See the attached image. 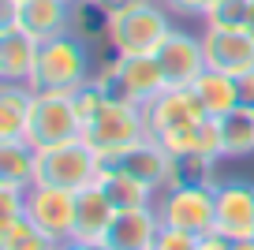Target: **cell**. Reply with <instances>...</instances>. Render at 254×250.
Returning a JSON list of instances; mask_svg holds the SVG:
<instances>
[{
  "mask_svg": "<svg viewBox=\"0 0 254 250\" xmlns=\"http://www.w3.org/2000/svg\"><path fill=\"white\" fill-rule=\"evenodd\" d=\"M11 4H19V0H4V8H11Z\"/></svg>",
  "mask_w": 254,
  "mask_h": 250,
  "instance_id": "obj_35",
  "label": "cell"
},
{
  "mask_svg": "<svg viewBox=\"0 0 254 250\" xmlns=\"http://www.w3.org/2000/svg\"><path fill=\"white\" fill-rule=\"evenodd\" d=\"M97 187L109 194V202L116 205V209H135V205H153V198H157V190H150L142 180H135V176H127L124 168H116V164L105 161L101 176H97Z\"/></svg>",
  "mask_w": 254,
  "mask_h": 250,
  "instance_id": "obj_20",
  "label": "cell"
},
{
  "mask_svg": "<svg viewBox=\"0 0 254 250\" xmlns=\"http://www.w3.org/2000/svg\"><path fill=\"white\" fill-rule=\"evenodd\" d=\"M239 101L254 105V67L247 71V75H239Z\"/></svg>",
  "mask_w": 254,
  "mask_h": 250,
  "instance_id": "obj_30",
  "label": "cell"
},
{
  "mask_svg": "<svg viewBox=\"0 0 254 250\" xmlns=\"http://www.w3.org/2000/svg\"><path fill=\"white\" fill-rule=\"evenodd\" d=\"M247 109H251V116H254V105H247Z\"/></svg>",
  "mask_w": 254,
  "mask_h": 250,
  "instance_id": "obj_36",
  "label": "cell"
},
{
  "mask_svg": "<svg viewBox=\"0 0 254 250\" xmlns=\"http://www.w3.org/2000/svg\"><path fill=\"white\" fill-rule=\"evenodd\" d=\"M38 90L30 82H4L0 86V138H23L34 116Z\"/></svg>",
  "mask_w": 254,
  "mask_h": 250,
  "instance_id": "obj_18",
  "label": "cell"
},
{
  "mask_svg": "<svg viewBox=\"0 0 254 250\" xmlns=\"http://www.w3.org/2000/svg\"><path fill=\"white\" fill-rule=\"evenodd\" d=\"M90 78H94V63L79 34H60L38 45V63L30 75V86L38 94H75Z\"/></svg>",
  "mask_w": 254,
  "mask_h": 250,
  "instance_id": "obj_1",
  "label": "cell"
},
{
  "mask_svg": "<svg viewBox=\"0 0 254 250\" xmlns=\"http://www.w3.org/2000/svg\"><path fill=\"white\" fill-rule=\"evenodd\" d=\"M23 138L34 149H49V146H64L71 138H82V120L75 112L71 94H38L30 127H26Z\"/></svg>",
  "mask_w": 254,
  "mask_h": 250,
  "instance_id": "obj_7",
  "label": "cell"
},
{
  "mask_svg": "<svg viewBox=\"0 0 254 250\" xmlns=\"http://www.w3.org/2000/svg\"><path fill=\"white\" fill-rule=\"evenodd\" d=\"M94 82H101L112 97L135 105H150L157 94H165V71H161L157 56H116L109 53V60L94 71Z\"/></svg>",
  "mask_w": 254,
  "mask_h": 250,
  "instance_id": "obj_4",
  "label": "cell"
},
{
  "mask_svg": "<svg viewBox=\"0 0 254 250\" xmlns=\"http://www.w3.org/2000/svg\"><path fill=\"white\" fill-rule=\"evenodd\" d=\"M0 250H64V243L23 213L15 220H0Z\"/></svg>",
  "mask_w": 254,
  "mask_h": 250,
  "instance_id": "obj_23",
  "label": "cell"
},
{
  "mask_svg": "<svg viewBox=\"0 0 254 250\" xmlns=\"http://www.w3.org/2000/svg\"><path fill=\"white\" fill-rule=\"evenodd\" d=\"M206 49V67L224 71V75H247L254 67V34L251 30H209L202 34Z\"/></svg>",
  "mask_w": 254,
  "mask_h": 250,
  "instance_id": "obj_14",
  "label": "cell"
},
{
  "mask_svg": "<svg viewBox=\"0 0 254 250\" xmlns=\"http://www.w3.org/2000/svg\"><path fill=\"white\" fill-rule=\"evenodd\" d=\"M247 15H251V0H213L202 19L209 30H247Z\"/></svg>",
  "mask_w": 254,
  "mask_h": 250,
  "instance_id": "obj_24",
  "label": "cell"
},
{
  "mask_svg": "<svg viewBox=\"0 0 254 250\" xmlns=\"http://www.w3.org/2000/svg\"><path fill=\"white\" fill-rule=\"evenodd\" d=\"M161 235V217L153 205H135V209H116V220H112L109 243L112 250H153Z\"/></svg>",
  "mask_w": 254,
  "mask_h": 250,
  "instance_id": "obj_15",
  "label": "cell"
},
{
  "mask_svg": "<svg viewBox=\"0 0 254 250\" xmlns=\"http://www.w3.org/2000/svg\"><path fill=\"white\" fill-rule=\"evenodd\" d=\"M153 56H157L161 71H165L168 86H194L198 75L206 71V49H202V38L180 30V26L168 30V38L161 41V49Z\"/></svg>",
  "mask_w": 254,
  "mask_h": 250,
  "instance_id": "obj_10",
  "label": "cell"
},
{
  "mask_svg": "<svg viewBox=\"0 0 254 250\" xmlns=\"http://www.w3.org/2000/svg\"><path fill=\"white\" fill-rule=\"evenodd\" d=\"M172 30V19L157 0H138L120 15H109L105 45L116 56H153Z\"/></svg>",
  "mask_w": 254,
  "mask_h": 250,
  "instance_id": "obj_2",
  "label": "cell"
},
{
  "mask_svg": "<svg viewBox=\"0 0 254 250\" xmlns=\"http://www.w3.org/2000/svg\"><path fill=\"white\" fill-rule=\"evenodd\" d=\"M194 94H198V101L206 105V112L209 116H224V112H232V109H239V78L236 75H224V71H213V67H206L198 75V82H194Z\"/></svg>",
  "mask_w": 254,
  "mask_h": 250,
  "instance_id": "obj_21",
  "label": "cell"
},
{
  "mask_svg": "<svg viewBox=\"0 0 254 250\" xmlns=\"http://www.w3.org/2000/svg\"><path fill=\"white\" fill-rule=\"evenodd\" d=\"M232 243L224 239V235H217V232H206V235H198V243H194V250H228Z\"/></svg>",
  "mask_w": 254,
  "mask_h": 250,
  "instance_id": "obj_28",
  "label": "cell"
},
{
  "mask_svg": "<svg viewBox=\"0 0 254 250\" xmlns=\"http://www.w3.org/2000/svg\"><path fill=\"white\" fill-rule=\"evenodd\" d=\"M194 243H198V235H187V232H180V228L161 224V235H157V247L153 250H194Z\"/></svg>",
  "mask_w": 254,
  "mask_h": 250,
  "instance_id": "obj_27",
  "label": "cell"
},
{
  "mask_svg": "<svg viewBox=\"0 0 254 250\" xmlns=\"http://www.w3.org/2000/svg\"><path fill=\"white\" fill-rule=\"evenodd\" d=\"M0 183L26 190L38 183V149L26 138H0Z\"/></svg>",
  "mask_w": 254,
  "mask_h": 250,
  "instance_id": "obj_19",
  "label": "cell"
},
{
  "mask_svg": "<svg viewBox=\"0 0 254 250\" xmlns=\"http://www.w3.org/2000/svg\"><path fill=\"white\" fill-rule=\"evenodd\" d=\"M228 250H254V239H236Z\"/></svg>",
  "mask_w": 254,
  "mask_h": 250,
  "instance_id": "obj_32",
  "label": "cell"
},
{
  "mask_svg": "<svg viewBox=\"0 0 254 250\" xmlns=\"http://www.w3.org/2000/svg\"><path fill=\"white\" fill-rule=\"evenodd\" d=\"M38 45L30 34L19 26L0 23V82H30L34 63H38Z\"/></svg>",
  "mask_w": 254,
  "mask_h": 250,
  "instance_id": "obj_17",
  "label": "cell"
},
{
  "mask_svg": "<svg viewBox=\"0 0 254 250\" xmlns=\"http://www.w3.org/2000/svg\"><path fill=\"white\" fill-rule=\"evenodd\" d=\"M64 250H112L109 243H79V239H71V243H64Z\"/></svg>",
  "mask_w": 254,
  "mask_h": 250,
  "instance_id": "obj_31",
  "label": "cell"
},
{
  "mask_svg": "<svg viewBox=\"0 0 254 250\" xmlns=\"http://www.w3.org/2000/svg\"><path fill=\"white\" fill-rule=\"evenodd\" d=\"M82 138L105 157H120L124 149H131L135 142L150 138V124H146V109L135 101H124V97H109L101 109V116L82 131Z\"/></svg>",
  "mask_w": 254,
  "mask_h": 250,
  "instance_id": "obj_5",
  "label": "cell"
},
{
  "mask_svg": "<svg viewBox=\"0 0 254 250\" xmlns=\"http://www.w3.org/2000/svg\"><path fill=\"white\" fill-rule=\"evenodd\" d=\"M26 187H11V183H0V220H15L26 213Z\"/></svg>",
  "mask_w": 254,
  "mask_h": 250,
  "instance_id": "obj_26",
  "label": "cell"
},
{
  "mask_svg": "<svg viewBox=\"0 0 254 250\" xmlns=\"http://www.w3.org/2000/svg\"><path fill=\"white\" fill-rule=\"evenodd\" d=\"M109 164H116V168H124L127 176L142 180L150 190H165L168 183H172V176H176V157L168 153L153 134L142 138V142H135L131 149H124L120 157H112Z\"/></svg>",
  "mask_w": 254,
  "mask_h": 250,
  "instance_id": "obj_13",
  "label": "cell"
},
{
  "mask_svg": "<svg viewBox=\"0 0 254 250\" xmlns=\"http://www.w3.org/2000/svg\"><path fill=\"white\" fill-rule=\"evenodd\" d=\"M26 217L38 228H45L53 239L71 243V235H75V190L34 183L30 194H26Z\"/></svg>",
  "mask_w": 254,
  "mask_h": 250,
  "instance_id": "obj_11",
  "label": "cell"
},
{
  "mask_svg": "<svg viewBox=\"0 0 254 250\" xmlns=\"http://www.w3.org/2000/svg\"><path fill=\"white\" fill-rule=\"evenodd\" d=\"M4 23L19 26L34 41H49L60 34H71L75 4H67V0H19V4L4 8Z\"/></svg>",
  "mask_w": 254,
  "mask_h": 250,
  "instance_id": "obj_8",
  "label": "cell"
},
{
  "mask_svg": "<svg viewBox=\"0 0 254 250\" xmlns=\"http://www.w3.org/2000/svg\"><path fill=\"white\" fill-rule=\"evenodd\" d=\"M165 4H168V0H165Z\"/></svg>",
  "mask_w": 254,
  "mask_h": 250,
  "instance_id": "obj_37",
  "label": "cell"
},
{
  "mask_svg": "<svg viewBox=\"0 0 254 250\" xmlns=\"http://www.w3.org/2000/svg\"><path fill=\"white\" fill-rule=\"evenodd\" d=\"M109 90L101 86V82H94V78H90L86 86H79L71 94V101H75V112H79V120H82V131H86L90 124H94L97 116H101V109H105V101H109Z\"/></svg>",
  "mask_w": 254,
  "mask_h": 250,
  "instance_id": "obj_25",
  "label": "cell"
},
{
  "mask_svg": "<svg viewBox=\"0 0 254 250\" xmlns=\"http://www.w3.org/2000/svg\"><path fill=\"white\" fill-rule=\"evenodd\" d=\"M101 168H105V157L86 138H71L64 146L38 149V183H45V187H64L79 194V190L97 183Z\"/></svg>",
  "mask_w": 254,
  "mask_h": 250,
  "instance_id": "obj_3",
  "label": "cell"
},
{
  "mask_svg": "<svg viewBox=\"0 0 254 250\" xmlns=\"http://www.w3.org/2000/svg\"><path fill=\"white\" fill-rule=\"evenodd\" d=\"M67 4H94V0H67Z\"/></svg>",
  "mask_w": 254,
  "mask_h": 250,
  "instance_id": "obj_34",
  "label": "cell"
},
{
  "mask_svg": "<svg viewBox=\"0 0 254 250\" xmlns=\"http://www.w3.org/2000/svg\"><path fill=\"white\" fill-rule=\"evenodd\" d=\"M142 109H146V124H150L153 138L165 131H176V127H198L202 120H209L206 105L198 101V94L190 86H168L165 94H157Z\"/></svg>",
  "mask_w": 254,
  "mask_h": 250,
  "instance_id": "obj_12",
  "label": "cell"
},
{
  "mask_svg": "<svg viewBox=\"0 0 254 250\" xmlns=\"http://www.w3.org/2000/svg\"><path fill=\"white\" fill-rule=\"evenodd\" d=\"M112 220H116V205L109 202V194H105L97 183L75 194V235L71 239H79V243H105Z\"/></svg>",
  "mask_w": 254,
  "mask_h": 250,
  "instance_id": "obj_16",
  "label": "cell"
},
{
  "mask_svg": "<svg viewBox=\"0 0 254 250\" xmlns=\"http://www.w3.org/2000/svg\"><path fill=\"white\" fill-rule=\"evenodd\" d=\"M94 4H97L101 15H120L124 8H131V4H138V0H94Z\"/></svg>",
  "mask_w": 254,
  "mask_h": 250,
  "instance_id": "obj_29",
  "label": "cell"
},
{
  "mask_svg": "<svg viewBox=\"0 0 254 250\" xmlns=\"http://www.w3.org/2000/svg\"><path fill=\"white\" fill-rule=\"evenodd\" d=\"M217 127H221V142H224V161L232 157H251L254 153V116L247 105L224 112V116H213Z\"/></svg>",
  "mask_w": 254,
  "mask_h": 250,
  "instance_id": "obj_22",
  "label": "cell"
},
{
  "mask_svg": "<svg viewBox=\"0 0 254 250\" xmlns=\"http://www.w3.org/2000/svg\"><path fill=\"white\" fill-rule=\"evenodd\" d=\"M247 30L254 34V0H251V15H247Z\"/></svg>",
  "mask_w": 254,
  "mask_h": 250,
  "instance_id": "obj_33",
  "label": "cell"
},
{
  "mask_svg": "<svg viewBox=\"0 0 254 250\" xmlns=\"http://www.w3.org/2000/svg\"><path fill=\"white\" fill-rule=\"evenodd\" d=\"M217 194V217L213 232L224 235L228 243L254 239V183L247 180H224L213 187Z\"/></svg>",
  "mask_w": 254,
  "mask_h": 250,
  "instance_id": "obj_9",
  "label": "cell"
},
{
  "mask_svg": "<svg viewBox=\"0 0 254 250\" xmlns=\"http://www.w3.org/2000/svg\"><path fill=\"white\" fill-rule=\"evenodd\" d=\"M153 209H157L165 228H180L187 235H206L213 232L217 194L209 183H172V187L157 190Z\"/></svg>",
  "mask_w": 254,
  "mask_h": 250,
  "instance_id": "obj_6",
  "label": "cell"
}]
</instances>
